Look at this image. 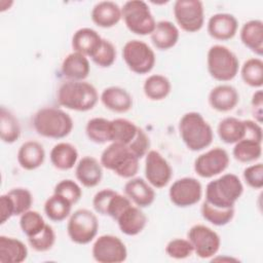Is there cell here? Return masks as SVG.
<instances>
[{"label":"cell","mask_w":263,"mask_h":263,"mask_svg":"<svg viewBox=\"0 0 263 263\" xmlns=\"http://www.w3.org/2000/svg\"><path fill=\"white\" fill-rule=\"evenodd\" d=\"M58 102L61 106L79 112L91 110L99 100L96 87L86 81L68 80L58 89Z\"/></svg>","instance_id":"1"},{"label":"cell","mask_w":263,"mask_h":263,"mask_svg":"<svg viewBox=\"0 0 263 263\" xmlns=\"http://www.w3.org/2000/svg\"><path fill=\"white\" fill-rule=\"evenodd\" d=\"M179 133L183 143L191 151L208 148L214 139L212 126L198 112H187L181 117Z\"/></svg>","instance_id":"2"},{"label":"cell","mask_w":263,"mask_h":263,"mask_svg":"<svg viewBox=\"0 0 263 263\" xmlns=\"http://www.w3.org/2000/svg\"><path fill=\"white\" fill-rule=\"evenodd\" d=\"M73 119L64 110L55 107L39 109L33 117V126L38 135L50 139L66 138L73 129Z\"/></svg>","instance_id":"3"},{"label":"cell","mask_w":263,"mask_h":263,"mask_svg":"<svg viewBox=\"0 0 263 263\" xmlns=\"http://www.w3.org/2000/svg\"><path fill=\"white\" fill-rule=\"evenodd\" d=\"M242 192L243 185L240 179L234 174H224L208 183L205 201L217 208L230 209L234 208Z\"/></svg>","instance_id":"4"},{"label":"cell","mask_w":263,"mask_h":263,"mask_svg":"<svg viewBox=\"0 0 263 263\" xmlns=\"http://www.w3.org/2000/svg\"><path fill=\"white\" fill-rule=\"evenodd\" d=\"M139 160L127 146L119 143H111L104 149L100 157L103 167L124 179H130L137 175Z\"/></svg>","instance_id":"5"},{"label":"cell","mask_w":263,"mask_h":263,"mask_svg":"<svg viewBox=\"0 0 263 263\" xmlns=\"http://www.w3.org/2000/svg\"><path fill=\"white\" fill-rule=\"evenodd\" d=\"M206 67L210 75L217 81H230L238 73L239 62L228 47L216 44L210 47L206 54Z\"/></svg>","instance_id":"6"},{"label":"cell","mask_w":263,"mask_h":263,"mask_svg":"<svg viewBox=\"0 0 263 263\" xmlns=\"http://www.w3.org/2000/svg\"><path fill=\"white\" fill-rule=\"evenodd\" d=\"M121 15L126 28L137 35H151L156 25L148 4L142 0L126 1L121 7Z\"/></svg>","instance_id":"7"},{"label":"cell","mask_w":263,"mask_h":263,"mask_svg":"<svg viewBox=\"0 0 263 263\" xmlns=\"http://www.w3.org/2000/svg\"><path fill=\"white\" fill-rule=\"evenodd\" d=\"M99 230V221L91 211L79 209L72 213L67 223L70 239L77 245H87L93 240Z\"/></svg>","instance_id":"8"},{"label":"cell","mask_w":263,"mask_h":263,"mask_svg":"<svg viewBox=\"0 0 263 263\" xmlns=\"http://www.w3.org/2000/svg\"><path fill=\"white\" fill-rule=\"evenodd\" d=\"M122 58L128 69L136 74H147L155 65V53L144 41L133 39L122 48Z\"/></svg>","instance_id":"9"},{"label":"cell","mask_w":263,"mask_h":263,"mask_svg":"<svg viewBox=\"0 0 263 263\" xmlns=\"http://www.w3.org/2000/svg\"><path fill=\"white\" fill-rule=\"evenodd\" d=\"M174 16L182 30L188 33L198 32L204 24V8L199 0H177L174 4Z\"/></svg>","instance_id":"10"},{"label":"cell","mask_w":263,"mask_h":263,"mask_svg":"<svg viewBox=\"0 0 263 263\" xmlns=\"http://www.w3.org/2000/svg\"><path fill=\"white\" fill-rule=\"evenodd\" d=\"M187 238L191 242L194 253L201 259L214 257L221 246L219 234L202 224L193 225L187 233Z\"/></svg>","instance_id":"11"},{"label":"cell","mask_w":263,"mask_h":263,"mask_svg":"<svg viewBox=\"0 0 263 263\" xmlns=\"http://www.w3.org/2000/svg\"><path fill=\"white\" fill-rule=\"evenodd\" d=\"M91 254L99 263H121L127 258L124 242L119 237L111 234L99 236L92 245Z\"/></svg>","instance_id":"12"},{"label":"cell","mask_w":263,"mask_h":263,"mask_svg":"<svg viewBox=\"0 0 263 263\" xmlns=\"http://www.w3.org/2000/svg\"><path fill=\"white\" fill-rule=\"evenodd\" d=\"M171 201L179 208H188L196 204L202 196L200 182L192 177L176 180L168 190Z\"/></svg>","instance_id":"13"},{"label":"cell","mask_w":263,"mask_h":263,"mask_svg":"<svg viewBox=\"0 0 263 263\" xmlns=\"http://www.w3.org/2000/svg\"><path fill=\"white\" fill-rule=\"evenodd\" d=\"M229 161L227 151L215 147L197 156L194 161V171L201 178H213L222 174L228 167Z\"/></svg>","instance_id":"14"},{"label":"cell","mask_w":263,"mask_h":263,"mask_svg":"<svg viewBox=\"0 0 263 263\" xmlns=\"http://www.w3.org/2000/svg\"><path fill=\"white\" fill-rule=\"evenodd\" d=\"M130 204L132 200L126 195H121L110 188L100 190L92 199V206L98 214L109 216L115 221Z\"/></svg>","instance_id":"15"},{"label":"cell","mask_w":263,"mask_h":263,"mask_svg":"<svg viewBox=\"0 0 263 263\" xmlns=\"http://www.w3.org/2000/svg\"><path fill=\"white\" fill-rule=\"evenodd\" d=\"M173 176L168 161L156 150H149L145 158V177L154 188L165 187Z\"/></svg>","instance_id":"16"},{"label":"cell","mask_w":263,"mask_h":263,"mask_svg":"<svg viewBox=\"0 0 263 263\" xmlns=\"http://www.w3.org/2000/svg\"><path fill=\"white\" fill-rule=\"evenodd\" d=\"M238 22L233 14L220 12L213 14L208 22L209 35L220 41L233 38L237 32Z\"/></svg>","instance_id":"17"},{"label":"cell","mask_w":263,"mask_h":263,"mask_svg":"<svg viewBox=\"0 0 263 263\" xmlns=\"http://www.w3.org/2000/svg\"><path fill=\"white\" fill-rule=\"evenodd\" d=\"M75 176L82 186L96 187L103 178V166L97 158L84 156L76 164Z\"/></svg>","instance_id":"18"},{"label":"cell","mask_w":263,"mask_h":263,"mask_svg":"<svg viewBox=\"0 0 263 263\" xmlns=\"http://www.w3.org/2000/svg\"><path fill=\"white\" fill-rule=\"evenodd\" d=\"M124 193L139 208L150 206L155 199L153 187L142 178H130L124 185Z\"/></svg>","instance_id":"19"},{"label":"cell","mask_w":263,"mask_h":263,"mask_svg":"<svg viewBox=\"0 0 263 263\" xmlns=\"http://www.w3.org/2000/svg\"><path fill=\"white\" fill-rule=\"evenodd\" d=\"M239 102V95L236 88L229 84L215 86L209 93L210 106L218 112H229Z\"/></svg>","instance_id":"20"},{"label":"cell","mask_w":263,"mask_h":263,"mask_svg":"<svg viewBox=\"0 0 263 263\" xmlns=\"http://www.w3.org/2000/svg\"><path fill=\"white\" fill-rule=\"evenodd\" d=\"M120 231L128 236L141 233L147 224V217L139 206H127L116 219Z\"/></svg>","instance_id":"21"},{"label":"cell","mask_w":263,"mask_h":263,"mask_svg":"<svg viewBox=\"0 0 263 263\" xmlns=\"http://www.w3.org/2000/svg\"><path fill=\"white\" fill-rule=\"evenodd\" d=\"M101 102L108 110L116 113H125L133 107L130 93L120 86L106 87L101 93Z\"/></svg>","instance_id":"22"},{"label":"cell","mask_w":263,"mask_h":263,"mask_svg":"<svg viewBox=\"0 0 263 263\" xmlns=\"http://www.w3.org/2000/svg\"><path fill=\"white\" fill-rule=\"evenodd\" d=\"M17 162L26 171H34L40 167L45 160V150L37 141L23 143L17 151Z\"/></svg>","instance_id":"23"},{"label":"cell","mask_w":263,"mask_h":263,"mask_svg":"<svg viewBox=\"0 0 263 263\" xmlns=\"http://www.w3.org/2000/svg\"><path fill=\"white\" fill-rule=\"evenodd\" d=\"M92 22L101 28H112L122 18L121 8L113 1L98 2L91 9Z\"/></svg>","instance_id":"24"},{"label":"cell","mask_w":263,"mask_h":263,"mask_svg":"<svg viewBox=\"0 0 263 263\" xmlns=\"http://www.w3.org/2000/svg\"><path fill=\"white\" fill-rule=\"evenodd\" d=\"M90 72L87 57L73 51L69 53L62 63V73L69 80L83 81Z\"/></svg>","instance_id":"25"},{"label":"cell","mask_w":263,"mask_h":263,"mask_svg":"<svg viewBox=\"0 0 263 263\" xmlns=\"http://www.w3.org/2000/svg\"><path fill=\"white\" fill-rule=\"evenodd\" d=\"M180 37L179 29L170 21H159L156 23L151 33L153 45L160 50H167L174 47Z\"/></svg>","instance_id":"26"},{"label":"cell","mask_w":263,"mask_h":263,"mask_svg":"<svg viewBox=\"0 0 263 263\" xmlns=\"http://www.w3.org/2000/svg\"><path fill=\"white\" fill-rule=\"evenodd\" d=\"M102 39L103 38L96 30L86 27L80 28L73 34L72 48L76 52L91 58V55L99 48Z\"/></svg>","instance_id":"27"},{"label":"cell","mask_w":263,"mask_h":263,"mask_svg":"<svg viewBox=\"0 0 263 263\" xmlns=\"http://www.w3.org/2000/svg\"><path fill=\"white\" fill-rule=\"evenodd\" d=\"M240 40L246 47L257 55L263 53V23L260 20H251L240 29Z\"/></svg>","instance_id":"28"},{"label":"cell","mask_w":263,"mask_h":263,"mask_svg":"<svg viewBox=\"0 0 263 263\" xmlns=\"http://www.w3.org/2000/svg\"><path fill=\"white\" fill-rule=\"evenodd\" d=\"M28 257L26 245L17 238L0 235V262L22 263Z\"/></svg>","instance_id":"29"},{"label":"cell","mask_w":263,"mask_h":263,"mask_svg":"<svg viewBox=\"0 0 263 263\" xmlns=\"http://www.w3.org/2000/svg\"><path fill=\"white\" fill-rule=\"evenodd\" d=\"M50 162L60 171H69L74 167L78 159V151L75 146L67 142L55 144L50 151Z\"/></svg>","instance_id":"30"},{"label":"cell","mask_w":263,"mask_h":263,"mask_svg":"<svg viewBox=\"0 0 263 263\" xmlns=\"http://www.w3.org/2000/svg\"><path fill=\"white\" fill-rule=\"evenodd\" d=\"M217 133L222 142L235 144L246 136V122L236 117H225L219 122Z\"/></svg>","instance_id":"31"},{"label":"cell","mask_w":263,"mask_h":263,"mask_svg":"<svg viewBox=\"0 0 263 263\" xmlns=\"http://www.w3.org/2000/svg\"><path fill=\"white\" fill-rule=\"evenodd\" d=\"M140 126L125 118L111 120L110 143H119L128 146L137 137Z\"/></svg>","instance_id":"32"},{"label":"cell","mask_w":263,"mask_h":263,"mask_svg":"<svg viewBox=\"0 0 263 263\" xmlns=\"http://www.w3.org/2000/svg\"><path fill=\"white\" fill-rule=\"evenodd\" d=\"M262 142H258L254 139L243 138L235 143L232 155L233 157L241 162L249 163L258 160L262 154Z\"/></svg>","instance_id":"33"},{"label":"cell","mask_w":263,"mask_h":263,"mask_svg":"<svg viewBox=\"0 0 263 263\" xmlns=\"http://www.w3.org/2000/svg\"><path fill=\"white\" fill-rule=\"evenodd\" d=\"M172 89L170 80L160 74H153L146 78L143 90L145 96L152 101H161L165 99Z\"/></svg>","instance_id":"34"},{"label":"cell","mask_w":263,"mask_h":263,"mask_svg":"<svg viewBox=\"0 0 263 263\" xmlns=\"http://www.w3.org/2000/svg\"><path fill=\"white\" fill-rule=\"evenodd\" d=\"M72 203L65 197L53 193L44 203V213L53 222H62L71 215Z\"/></svg>","instance_id":"35"},{"label":"cell","mask_w":263,"mask_h":263,"mask_svg":"<svg viewBox=\"0 0 263 263\" xmlns=\"http://www.w3.org/2000/svg\"><path fill=\"white\" fill-rule=\"evenodd\" d=\"M21 136V125L17 118L5 107L0 110V137L4 143L12 144Z\"/></svg>","instance_id":"36"},{"label":"cell","mask_w":263,"mask_h":263,"mask_svg":"<svg viewBox=\"0 0 263 263\" xmlns=\"http://www.w3.org/2000/svg\"><path fill=\"white\" fill-rule=\"evenodd\" d=\"M240 75L246 84L260 88L263 85V62L259 58L247 60L240 70Z\"/></svg>","instance_id":"37"},{"label":"cell","mask_w":263,"mask_h":263,"mask_svg":"<svg viewBox=\"0 0 263 263\" xmlns=\"http://www.w3.org/2000/svg\"><path fill=\"white\" fill-rule=\"evenodd\" d=\"M111 120L103 117H95L87 121L85 133L87 138L97 144H104L110 142Z\"/></svg>","instance_id":"38"},{"label":"cell","mask_w":263,"mask_h":263,"mask_svg":"<svg viewBox=\"0 0 263 263\" xmlns=\"http://www.w3.org/2000/svg\"><path fill=\"white\" fill-rule=\"evenodd\" d=\"M202 218L215 226H224L228 224L234 217V208L221 209L206 202H202L200 208Z\"/></svg>","instance_id":"39"},{"label":"cell","mask_w":263,"mask_h":263,"mask_svg":"<svg viewBox=\"0 0 263 263\" xmlns=\"http://www.w3.org/2000/svg\"><path fill=\"white\" fill-rule=\"evenodd\" d=\"M46 223L41 216L36 211H27L23 215H21L20 218V226L24 234L27 235V237H32L36 234H38L44 227Z\"/></svg>","instance_id":"40"},{"label":"cell","mask_w":263,"mask_h":263,"mask_svg":"<svg viewBox=\"0 0 263 263\" xmlns=\"http://www.w3.org/2000/svg\"><path fill=\"white\" fill-rule=\"evenodd\" d=\"M13 204L14 216H21L30 210L33 203V196L30 190L26 188H12L7 192Z\"/></svg>","instance_id":"41"},{"label":"cell","mask_w":263,"mask_h":263,"mask_svg":"<svg viewBox=\"0 0 263 263\" xmlns=\"http://www.w3.org/2000/svg\"><path fill=\"white\" fill-rule=\"evenodd\" d=\"M90 59L97 66L101 68L111 67L116 60V48L112 42L103 38L99 48Z\"/></svg>","instance_id":"42"},{"label":"cell","mask_w":263,"mask_h":263,"mask_svg":"<svg viewBox=\"0 0 263 263\" xmlns=\"http://www.w3.org/2000/svg\"><path fill=\"white\" fill-rule=\"evenodd\" d=\"M28 241L33 250L37 252L49 251L55 242V233L53 228L46 224L45 227L36 235L29 237Z\"/></svg>","instance_id":"43"},{"label":"cell","mask_w":263,"mask_h":263,"mask_svg":"<svg viewBox=\"0 0 263 263\" xmlns=\"http://www.w3.org/2000/svg\"><path fill=\"white\" fill-rule=\"evenodd\" d=\"M165 253L173 259L181 260L190 257L194 253V250L188 238H175L170 240L165 246Z\"/></svg>","instance_id":"44"},{"label":"cell","mask_w":263,"mask_h":263,"mask_svg":"<svg viewBox=\"0 0 263 263\" xmlns=\"http://www.w3.org/2000/svg\"><path fill=\"white\" fill-rule=\"evenodd\" d=\"M53 193L65 197L72 204L77 203L82 196V190L80 186L71 179H65L60 181L54 186Z\"/></svg>","instance_id":"45"},{"label":"cell","mask_w":263,"mask_h":263,"mask_svg":"<svg viewBox=\"0 0 263 263\" xmlns=\"http://www.w3.org/2000/svg\"><path fill=\"white\" fill-rule=\"evenodd\" d=\"M243 179L251 188L261 189L263 187V164L259 162L245 168Z\"/></svg>","instance_id":"46"},{"label":"cell","mask_w":263,"mask_h":263,"mask_svg":"<svg viewBox=\"0 0 263 263\" xmlns=\"http://www.w3.org/2000/svg\"><path fill=\"white\" fill-rule=\"evenodd\" d=\"M0 212H1V224H4L12 216H14L13 204L7 193L0 196Z\"/></svg>","instance_id":"47"},{"label":"cell","mask_w":263,"mask_h":263,"mask_svg":"<svg viewBox=\"0 0 263 263\" xmlns=\"http://www.w3.org/2000/svg\"><path fill=\"white\" fill-rule=\"evenodd\" d=\"M263 93L261 89H258L252 97V108L253 114L258 123L262 122L263 115Z\"/></svg>","instance_id":"48"}]
</instances>
